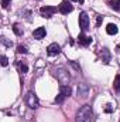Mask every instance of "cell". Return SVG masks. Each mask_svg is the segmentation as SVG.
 <instances>
[{
	"label": "cell",
	"instance_id": "18",
	"mask_svg": "<svg viewBox=\"0 0 120 122\" xmlns=\"http://www.w3.org/2000/svg\"><path fill=\"white\" fill-rule=\"evenodd\" d=\"M17 53H18V54H27L28 50H27L24 46H18V47H17Z\"/></svg>",
	"mask_w": 120,
	"mask_h": 122
},
{
	"label": "cell",
	"instance_id": "13",
	"mask_svg": "<svg viewBox=\"0 0 120 122\" xmlns=\"http://www.w3.org/2000/svg\"><path fill=\"white\" fill-rule=\"evenodd\" d=\"M60 92L62 95H65V97H69L71 92H72V90H71L69 85H60Z\"/></svg>",
	"mask_w": 120,
	"mask_h": 122
},
{
	"label": "cell",
	"instance_id": "10",
	"mask_svg": "<svg viewBox=\"0 0 120 122\" xmlns=\"http://www.w3.org/2000/svg\"><path fill=\"white\" fill-rule=\"evenodd\" d=\"M89 94V85L88 84H79L78 87V95L82 97V98H86Z\"/></svg>",
	"mask_w": 120,
	"mask_h": 122
},
{
	"label": "cell",
	"instance_id": "20",
	"mask_svg": "<svg viewBox=\"0 0 120 122\" xmlns=\"http://www.w3.org/2000/svg\"><path fill=\"white\" fill-rule=\"evenodd\" d=\"M1 43H3V46H4V47H11V46H13V43H11V41H9L6 37H1Z\"/></svg>",
	"mask_w": 120,
	"mask_h": 122
},
{
	"label": "cell",
	"instance_id": "14",
	"mask_svg": "<svg viewBox=\"0 0 120 122\" xmlns=\"http://www.w3.org/2000/svg\"><path fill=\"white\" fill-rule=\"evenodd\" d=\"M109 7L116 11H120V0H109Z\"/></svg>",
	"mask_w": 120,
	"mask_h": 122
},
{
	"label": "cell",
	"instance_id": "5",
	"mask_svg": "<svg viewBox=\"0 0 120 122\" xmlns=\"http://www.w3.org/2000/svg\"><path fill=\"white\" fill-rule=\"evenodd\" d=\"M55 11H57V7H54V6H42V7L40 9L41 16H42V17H47V19H50Z\"/></svg>",
	"mask_w": 120,
	"mask_h": 122
},
{
	"label": "cell",
	"instance_id": "2",
	"mask_svg": "<svg viewBox=\"0 0 120 122\" xmlns=\"http://www.w3.org/2000/svg\"><path fill=\"white\" fill-rule=\"evenodd\" d=\"M52 74H54V77H57V80L60 81L61 85H68V84H69L71 77H69V74H68V71H66L65 68L57 67V68L52 70Z\"/></svg>",
	"mask_w": 120,
	"mask_h": 122
},
{
	"label": "cell",
	"instance_id": "24",
	"mask_svg": "<svg viewBox=\"0 0 120 122\" xmlns=\"http://www.w3.org/2000/svg\"><path fill=\"white\" fill-rule=\"evenodd\" d=\"M102 21H103V17H102V16H97V17H96V27H99Z\"/></svg>",
	"mask_w": 120,
	"mask_h": 122
},
{
	"label": "cell",
	"instance_id": "21",
	"mask_svg": "<svg viewBox=\"0 0 120 122\" xmlns=\"http://www.w3.org/2000/svg\"><path fill=\"white\" fill-rule=\"evenodd\" d=\"M105 112L112 114V112H113V105H112V104H107V105L105 107Z\"/></svg>",
	"mask_w": 120,
	"mask_h": 122
},
{
	"label": "cell",
	"instance_id": "1",
	"mask_svg": "<svg viewBox=\"0 0 120 122\" xmlns=\"http://www.w3.org/2000/svg\"><path fill=\"white\" fill-rule=\"evenodd\" d=\"M93 118V111L90 108V105H82L75 115V121L76 122H92Z\"/></svg>",
	"mask_w": 120,
	"mask_h": 122
},
{
	"label": "cell",
	"instance_id": "3",
	"mask_svg": "<svg viewBox=\"0 0 120 122\" xmlns=\"http://www.w3.org/2000/svg\"><path fill=\"white\" fill-rule=\"evenodd\" d=\"M26 104L28 105V108L31 109H37L38 107H40V101H38V97L34 94L32 91H28L27 92V95H26Z\"/></svg>",
	"mask_w": 120,
	"mask_h": 122
},
{
	"label": "cell",
	"instance_id": "6",
	"mask_svg": "<svg viewBox=\"0 0 120 122\" xmlns=\"http://www.w3.org/2000/svg\"><path fill=\"white\" fill-rule=\"evenodd\" d=\"M72 10H74V7H72V4H71L68 0H64L60 4V7H58V11L62 13V14H68V13H71Z\"/></svg>",
	"mask_w": 120,
	"mask_h": 122
},
{
	"label": "cell",
	"instance_id": "26",
	"mask_svg": "<svg viewBox=\"0 0 120 122\" xmlns=\"http://www.w3.org/2000/svg\"><path fill=\"white\" fill-rule=\"evenodd\" d=\"M72 1H76V0H72Z\"/></svg>",
	"mask_w": 120,
	"mask_h": 122
},
{
	"label": "cell",
	"instance_id": "22",
	"mask_svg": "<svg viewBox=\"0 0 120 122\" xmlns=\"http://www.w3.org/2000/svg\"><path fill=\"white\" fill-rule=\"evenodd\" d=\"M10 3H11V0H1V7L3 9H7Z\"/></svg>",
	"mask_w": 120,
	"mask_h": 122
},
{
	"label": "cell",
	"instance_id": "7",
	"mask_svg": "<svg viewBox=\"0 0 120 122\" xmlns=\"http://www.w3.org/2000/svg\"><path fill=\"white\" fill-rule=\"evenodd\" d=\"M99 56H100V58H102V61H103V64H109V62H110L112 54H110V50H109V48L103 47V48L99 51Z\"/></svg>",
	"mask_w": 120,
	"mask_h": 122
},
{
	"label": "cell",
	"instance_id": "11",
	"mask_svg": "<svg viewBox=\"0 0 120 122\" xmlns=\"http://www.w3.org/2000/svg\"><path fill=\"white\" fill-rule=\"evenodd\" d=\"M45 34H47V31L44 27H38V29H35L34 33H32V37L35 38V40H42L44 37H45Z\"/></svg>",
	"mask_w": 120,
	"mask_h": 122
},
{
	"label": "cell",
	"instance_id": "25",
	"mask_svg": "<svg viewBox=\"0 0 120 122\" xmlns=\"http://www.w3.org/2000/svg\"><path fill=\"white\" fill-rule=\"evenodd\" d=\"M117 50H119V51H120V44H119V47H117Z\"/></svg>",
	"mask_w": 120,
	"mask_h": 122
},
{
	"label": "cell",
	"instance_id": "4",
	"mask_svg": "<svg viewBox=\"0 0 120 122\" xmlns=\"http://www.w3.org/2000/svg\"><path fill=\"white\" fill-rule=\"evenodd\" d=\"M79 27H81V30L83 33L89 29V16L85 11L79 13Z\"/></svg>",
	"mask_w": 120,
	"mask_h": 122
},
{
	"label": "cell",
	"instance_id": "17",
	"mask_svg": "<svg viewBox=\"0 0 120 122\" xmlns=\"http://www.w3.org/2000/svg\"><path fill=\"white\" fill-rule=\"evenodd\" d=\"M17 67H18V71H20L21 74H26V72L28 71V67H27L26 64H23V62H17Z\"/></svg>",
	"mask_w": 120,
	"mask_h": 122
},
{
	"label": "cell",
	"instance_id": "16",
	"mask_svg": "<svg viewBox=\"0 0 120 122\" xmlns=\"http://www.w3.org/2000/svg\"><path fill=\"white\" fill-rule=\"evenodd\" d=\"M113 87H115V90L117 92H120V74L116 75V78H115V81H113Z\"/></svg>",
	"mask_w": 120,
	"mask_h": 122
},
{
	"label": "cell",
	"instance_id": "23",
	"mask_svg": "<svg viewBox=\"0 0 120 122\" xmlns=\"http://www.w3.org/2000/svg\"><path fill=\"white\" fill-rule=\"evenodd\" d=\"M7 64H9V60H7V57H6V56H1V65H3V67H6Z\"/></svg>",
	"mask_w": 120,
	"mask_h": 122
},
{
	"label": "cell",
	"instance_id": "12",
	"mask_svg": "<svg viewBox=\"0 0 120 122\" xmlns=\"http://www.w3.org/2000/svg\"><path fill=\"white\" fill-rule=\"evenodd\" d=\"M117 26L116 24H113V23H110V24H107V27H106V33L107 34H110V36H115V34H117Z\"/></svg>",
	"mask_w": 120,
	"mask_h": 122
},
{
	"label": "cell",
	"instance_id": "15",
	"mask_svg": "<svg viewBox=\"0 0 120 122\" xmlns=\"http://www.w3.org/2000/svg\"><path fill=\"white\" fill-rule=\"evenodd\" d=\"M11 29H13V31H14L16 36H23V27H21L18 23H14Z\"/></svg>",
	"mask_w": 120,
	"mask_h": 122
},
{
	"label": "cell",
	"instance_id": "19",
	"mask_svg": "<svg viewBox=\"0 0 120 122\" xmlns=\"http://www.w3.org/2000/svg\"><path fill=\"white\" fill-rule=\"evenodd\" d=\"M65 98H66V97H65V95H62V94L60 92V94L57 95V98H55V102H57V104H62Z\"/></svg>",
	"mask_w": 120,
	"mask_h": 122
},
{
	"label": "cell",
	"instance_id": "8",
	"mask_svg": "<svg viewBox=\"0 0 120 122\" xmlns=\"http://www.w3.org/2000/svg\"><path fill=\"white\" fill-rule=\"evenodd\" d=\"M47 53H48V56H58V54L61 53L60 44H57V43L50 44V46H48V48H47Z\"/></svg>",
	"mask_w": 120,
	"mask_h": 122
},
{
	"label": "cell",
	"instance_id": "9",
	"mask_svg": "<svg viewBox=\"0 0 120 122\" xmlns=\"http://www.w3.org/2000/svg\"><path fill=\"white\" fill-rule=\"evenodd\" d=\"M78 43L81 44V46H83V47H88L90 43H92V38L90 37H88V36H85L83 34V31L78 36Z\"/></svg>",
	"mask_w": 120,
	"mask_h": 122
}]
</instances>
